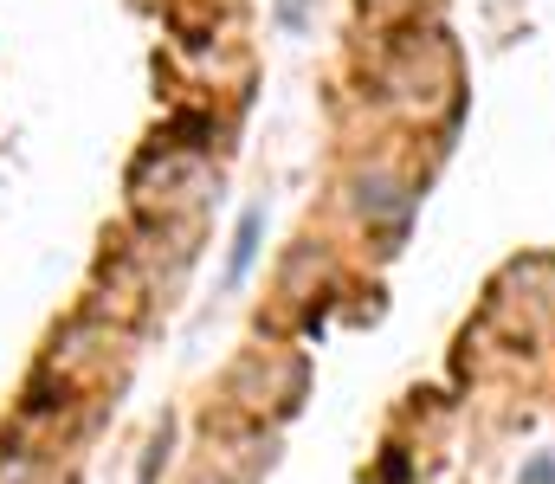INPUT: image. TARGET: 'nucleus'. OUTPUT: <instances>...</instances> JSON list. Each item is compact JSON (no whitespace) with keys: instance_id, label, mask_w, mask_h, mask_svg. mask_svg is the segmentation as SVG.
I'll use <instances>...</instances> for the list:
<instances>
[{"instance_id":"f257e3e1","label":"nucleus","mask_w":555,"mask_h":484,"mask_svg":"<svg viewBox=\"0 0 555 484\" xmlns=\"http://www.w3.org/2000/svg\"><path fill=\"white\" fill-rule=\"evenodd\" d=\"M253 239H259V213H245V226H239V246H233V278L245 272V258H253Z\"/></svg>"}]
</instances>
